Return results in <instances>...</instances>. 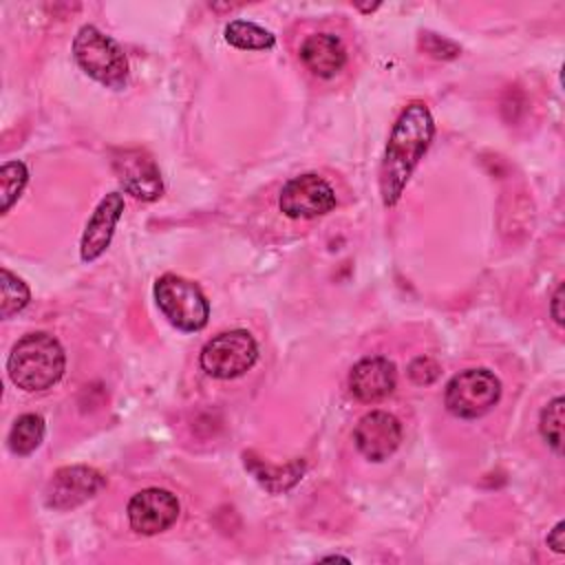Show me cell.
<instances>
[{
  "label": "cell",
  "instance_id": "6da1fadb",
  "mask_svg": "<svg viewBox=\"0 0 565 565\" xmlns=\"http://www.w3.org/2000/svg\"><path fill=\"white\" fill-rule=\"evenodd\" d=\"M435 135V121L424 102H411L397 117L380 168V194L386 207L395 205L415 170L426 154Z\"/></svg>",
  "mask_w": 565,
  "mask_h": 565
},
{
  "label": "cell",
  "instance_id": "7a4b0ae2",
  "mask_svg": "<svg viewBox=\"0 0 565 565\" xmlns=\"http://www.w3.org/2000/svg\"><path fill=\"white\" fill-rule=\"evenodd\" d=\"M66 355L62 344L44 331L22 335L7 358L11 382L31 393L51 388L62 377Z\"/></svg>",
  "mask_w": 565,
  "mask_h": 565
},
{
  "label": "cell",
  "instance_id": "3957f363",
  "mask_svg": "<svg viewBox=\"0 0 565 565\" xmlns=\"http://www.w3.org/2000/svg\"><path fill=\"white\" fill-rule=\"evenodd\" d=\"M73 57L84 73L108 88H124L128 82V60L121 46L93 24H84L73 40Z\"/></svg>",
  "mask_w": 565,
  "mask_h": 565
},
{
  "label": "cell",
  "instance_id": "277c9868",
  "mask_svg": "<svg viewBox=\"0 0 565 565\" xmlns=\"http://www.w3.org/2000/svg\"><path fill=\"white\" fill-rule=\"evenodd\" d=\"M154 300L161 313L181 331H199L207 324L210 305L201 287L183 276L163 274L154 282Z\"/></svg>",
  "mask_w": 565,
  "mask_h": 565
},
{
  "label": "cell",
  "instance_id": "5b68a950",
  "mask_svg": "<svg viewBox=\"0 0 565 565\" xmlns=\"http://www.w3.org/2000/svg\"><path fill=\"white\" fill-rule=\"evenodd\" d=\"M501 397V382L488 369L459 371L444 393L446 408L461 419H475L486 415Z\"/></svg>",
  "mask_w": 565,
  "mask_h": 565
},
{
  "label": "cell",
  "instance_id": "8992f818",
  "mask_svg": "<svg viewBox=\"0 0 565 565\" xmlns=\"http://www.w3.org/2000/svg\"><path fill=\"white\" fill-rule=\"evenodd\" d=\"M258 358L256 340L245 329H232L214 335L201 349V369L216 380H232L254 366Z\"/></svg>",
  "mask_w": 565,
  "mask_h": 565
},
{
  "label": "cell",
  "instance_id": "52a82bcc",
  "mask_svg": "<svg viewBox=\"0 0 565 565\" xmlns=\"http://www.w3.org/2000/svg\"><path fill=\"white\" fill-rule=\"evenodd\" d=\"M333 188L318 174L307 172L289 179L278 199V207L289 218H316L335 207Z\"/></svg>",
  "mask_w": 565,
  "mask_h": 565
},
{
  "label": "cell",
  "instance_id": "ba28073f",
  "mask_svg": "<svg viewBox=\"0 0 565 565\" xmlns=\"http://www.w3.org/2000/svg\"><path fill=\"white\" fill-rule=\"evenodd\" d=\"M106 486V477L88 466L60 468L46 486L44 501L53 510H71L93 499Z\"/></svg>",
  "mask_w": 565,
  "mask_h": 565
},
{
  "label": "cell",
  "instance_id": "9c48e42d",
  "mask_svg": "<svg viewBox=\"0 0 565 565\" xmlns=\"http://www.w3.org/2000/svg\"><path fill=\"white\" fill-rule=\"evenodd\" d=\"M113 170L121 188L141 201H154L163 192L161 172L154 159L139 148L117 150L113 157Z\"/></svg>",
  "mask_w": 565,
  "mask_h": 565
},
{
  "label": "cell",
  "instance_id": "30bf717a",
  "mask_svg": "<svg viewBox=\"0 0 565 565\" xmlns=\"http://www.w3.org/2000/svg\"><path fill=\"white\" fill-rule=\"evenodd\" d=\"M177 516H179L177 497L161 488H146L128 501L130 527L146 536L168 530L177 521Z\"/></svg>",
  "mask_w": 565,
  "mask_h": 565
},
{
  "label": "cell",
  "instance_id": "8fae6325",
  "mask_svg": "<svg viewBox=\"0 0 565 565\" xmlns=\"http://www.w3.org/2000/svg\"><path fill=\"white\" fill-rule=\"evenodd\" d=\"M353 439L366 459L384 461L397 450L402 441V424L386 411H371L360 417Z\"/></svg>",
  "mask_w": 565,
  "mask_h": 565
},
{
  "label": "cell",
  "instance_id": "7c38bea8",
  "mask_svg": "<svg viewBox=\"0 0 565 565\" xmlns=\"http://www.w3.org/2000/svg\"><path fill=\"white\" fill-rule=\"evenodd\" d=\"M397 384L395 364L388 358L371 355L360 360L349 373V388L364 404L380 402L393 393Z\"/></svg>",
  "mask_w": 565,
  "mask_h": 565
},
{
  "label": "cell",
  "instance_id": "4fadbf2b",
  "mask_svg": "<svg viewBox=\"0 0 565 565\" xmlns=\"http://www.w3.org/2000/svg\"><path fill=\"white\" fill-rule=\"evenodd\" d=\"M121 212H124V196L119 192H110L99 201V205L95 207L82 234L79 256L84 263H93L106 252V247L110 245L115 225L121 218Z\"/></svg>",
  "mask_w": 565,
  "mask_h": 565
},
{
  "label": "cell",
  "instance_id": "5bb4252c",
  "mask_svg": "<svg viewBox=\"0 0 565 565\" xmlns=\"http://www.w3.org/2000/svg\"><path fill=\"white\" fill-rule=\"evenodd\" d=\"M302 64L318 77H333L347 62V51L340 38L331 33H313L300 44Z\"/></svg>",
  "mask_w": 565,
  "mask_h": 565
},
{
  "label": "cell",
  "instance_id": "9a60e30c",
  "mask_svg": "<svg viewBox=\"0 0 565 565\" xmlns=\"http://www.w3.org/2000/svg\"><path fill=\"white\" fill-rule=\"evenodd\" d=\"M225 40L243 51H265L276 44V38L271 31L263 29L256 22L249 20H232L225 26Z\"/></svg>",
  "mask_w": 565,
  "mask_h": 565
},
{
  "label": "cell",
  "instance_id": "2e32d148",
  "mask_svg": "<svg viewBox=\"0 0 565 565\" xmlns=\"http://www.w3.org/2000/svg\"><path fill=\"white\" fill-rule=\"evenodd\" d=\"M44 439V419L35 413L20 415L9 430V448L15 455H31Z\"/></svg>",
  "mask_w": 565,
  "mask_h": 565
},
{
  "label": "cell",
  "instance_id": "e0dca14e",
  "mask_svg": "<svg viewBox=\"0 0 565 565\" xmlns=\"http://www.w3.org/2000/svg\"><path fill=\"white\" fill-rule=\"evenodd\" d=\"M245 466L254 472V477L271 492H280V490H289L305 472V463L302 461H294L287 463L285 468H271L269 463L263 461H254L245 457Z\"/></svg>",
  "mask_w": 565,
  "mask_h": 565
},
{
  "label": "cell",
  "instance_id": "ac0fdd59",
  "mask_svg": "<svg viewBox=\"0 0 565 565\" xmlns=\"http://www.w3.org/2000/svg\"><path fill=\"white\" fill-rule=\"evenodd\" d=\"M0 289H2L0 318H11L13 313L22 311L31 298L26 282L15 274H11L9 269L0 271Z\"/></svg>",
  "mask_w": 565,
  "mask_h": 565
},
{
  "label": "cell",
  "instance_id": "d6986e66",
  "mask_svg": "<svg viewBox=\"0 0 565 565\" xmlns=\"http://www.w3.org/2000/svg\"><path fill=\"white\" fill-rule=\"evenodd\" d=\"M563 408H565V399L554 397L552 402L545 404V408L541 411V419H539V430H541L543 439L558 455L563 448Z\"/></svg>",
  "mask_w": 565,
  "mask_h": 565
},
{
  "label": "cell",
  "instance_id": "ffe728a7",
  "mask_svg": "<svg viewBox=\"0 0 565 565\" xmlns=\"http://www.w3.org/2000/svg\"><path fill=\"white\" fill-rule=\"evenodd\" d=\"M29 181V170L22 161H9L0 168V192H2V212H9L18 201L20 192Z\"/></svg>",
  "mask_w": 565,
  "mask_h": 565
},
{
  "label": "cell",
  "instance_id": "44dd1931",
  "mask_svg": "<svg viewBox=\"0 0 565 565\" xmlns=\"http://www.w3.org/2000/svg\"><path fill=\"white\" fill-rule=\"evenodd\" d=\"M408 377L417 384V386H428L439 377V364L433 358L419 355L408 364Z\"/></svg>",
  "mask_w": 565,
  "mask_h": 565
},
{
  "label": "cell",
  "instance_id": "7402d4cb",
  "mask_svg": "<svg viewBox=\"0 0 565 565\" xmlns=\"http://www.w3.org/2000/svg\"><path fill=\"white\" fill-rule=\"evenodd\" d=\"M422 46L424 51H428L433 57H441V60H450L459 55V46L446 38H439L435 33H424L422 38Z\"/></svg>",
  "mask_w": 565,
  "mask_h": 565
},
{
  "label": "cell",
  "instance_id": "603a6c76",
  "mask_svg": "<svg viewBox=\"0 0 565 565\" xmlns=\"http://www.w3.org/2000/svg\"><path fill=\"white\" fill-rule=\"evenodd\" d=\"M565 523L563 521H558L552 530H550V534H547V545L556 552V554H563L565 552Z\"/></svg>",
  "mask_w": 565,
  "mask_h": 565
},
{
  "label": "cell",
  "instance_id": "cb8c5ba5",
  "mask_svg": "<svg viewBox=\"0 0 565 565\" xmlns=\"http://www.w3.org/2000/svg\"><path fill=\"white\" fill-rule=\"evenodd\" d=\"M563 285L556 287L554 296H552V305H550V311H552V318L556 324H563Z\"/></svg>",
  "mask_w": 565,
  "mask_h": 565
},
{
  "label": "cell",
  "instance_id": "d4e9b609",
  "mask_svg": "<svg viewBox=\"0 0 565 565\" xmlns=\"http://www.w3.org/2000/svg\"><path fill=\"white\" fill-rule=\"evenodd\" d=\"M322 561H344V563H349V558H347V556H324Z\"/></svg>",
  "mask_w": 565,
  "mask_h": 565
}]
</instances>
